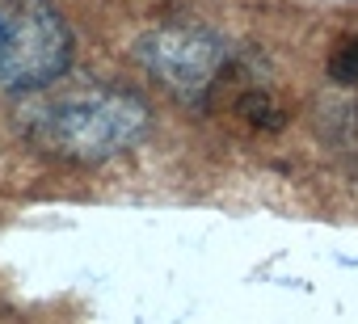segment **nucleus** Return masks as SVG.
<instances>
[{"label":"nucleus","instance_id":"obj_4","mask_svg":"<svg viewBox=\"0 0 358 324\" xmlns=\"http://www.w3.org/2000/svg\"><path fill=\"white\" fill-rule=\"evenodd\" d=\"M329 72H333L337 84H358V34L337 43V51L329 59Z\"/></svg>","mask_w":358,"mask_h":324},{"label":"nucleus","instance_id":"obj_3","mask_svg":"<svg viewBox=\"0 0 358 324\" xmlns=\"http://www.w3.org/2000/svg\"><path fill=\"white\" fill-rule=\"evenodd\" d=\"M135 59L169 97L203 110V105H211L215 89L224 84V76L232 68V47H228V38H220L207 26L169 22V26L148 30L135 43Z\"/></svg>","mask_w":358,"mask_h":324},{"label":"nucleus","instance_id":"obj_2","mask_svg":"<svg viewBox=\"0 0 358 324\" xmlns=\"http://www.w3.org/2000/svg\"><path fill=\"white\" fill-rule=\"evenodd\" d=\"M72 30L51 0H0V89L38 93L64 80Z\"/></svg>","mask_w":358,"mask_h":324},{"label":"nucleus","instance_id":"obj_1","mask_svg":"<svg viewBox=\"0 0 358 324\" xmlns=\"http://www.w3.org/2000/svg\"><path fill=\"white\" fill-rule=\"evenodd\" d=\"M148 105L118 84H47L17 101L22 139L68 165H101L135 147L148 131Z\"/></svg>","mask_w":358,"mask_h":324}]
</instances>
